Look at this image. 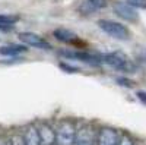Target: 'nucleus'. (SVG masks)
<instances>
[{
    "instance_id": "20",
    "label": "nucleus",
    "mask_w": 146,
    "mask_h": 145,
    "mask_svg": "<svg viewBox=\"0 0 146 145\" xmlns=\"http://www.w3.org/2000/svg\"><path fill=\"white\" fill-rule=\"evenodd\" d=\"M136 95H137V98H139L143 104H146V92H145V91H137Z\"/></svg>"
},
{
    "instance_id": "17",
    "label": "nucleus",
    "mask_w": 146,
    "mask_h": 145,
    "mask_svg": "<svg viewBox=\"0 0 146 145\" xmlns=\"http://www.w3.org/2000/svg\"><path fill=\"white\" fill-rule=\"evenodd\" d=\"M60 69H63L64 72H69V74H78L79 72V67L72 66L69 63H60Z\"/></svg>"
},
{
    "instance_id": "4",
    "label": "nucleus",
    "mask_w": 146,
    "mask_h": 145,
    "mask_svg": "<svg viewBox=\"0 0 146 145\" xmlns=\"http://www.w3.org/2000/svg\"><path fill=\"white\" fill-rule=\"evenodd\" d=\"M19 40L25 44V45H29V47H34V48H41V50H51V44L48 43L47 40H44L41 35L35 34V32H21L19 34Z\"/></svg>"
},
{
    "instance_id": "9",
    "label": "nucleus",
    "mask_w": 146,
    "mask_h": 145,
    "mask_svg": "<svg viewBox=\"0 0 146 145\" xmlns=\"http://www.w3.org/2000/svg\"><path fill=\"white\" fill-rule=\"evenodd\" d=\"M53 35L58 40V41H62L64 44H69V45H78L80 43L79 37L70 29H66V28H57L54 29Z\"/></svg>"
},
{
    "instance_id": "3",
    "label": "nucleus",
    "mask_w": 146,
    "mask_h": 145,
    "mask_svg": "<svg viewBox=\"0 0 146 145\" xmlns=\"http://www.w3.org/2000/svg\"><path fill=\"white\" fill-rule=\"evenodd\" d=\"M98 27L108 34L110 37L117 38V40H129L130 38V31L126 25L111 19H100L98 21Z\"/></svg>"
},
{
    "instance_id": "14",
    "label": "nucleus",
    "mask_w": 146,
    "mask_h": 145,
    "mask_svg": "<svg viewBox=\"0 0 146 145\" xmlns=\"http://www.w3.org/2000/svg\"><path fill=\"white\" fill-rule=\"evenodd\" d=\"M86 2H88V5H89L92 9H95V10L104 9V7H107V5H108L107 0H86Z\"/></svg>"
},
{
    "instance_id": "2",
    "label": "nucleus",
    "mask_w": 146,
    "mask_h": 145,
    "mask_svg": "<svg viewBox=\"0 0 146 145\" xmlns=\"http://www.w3.org/2000/svg\"><path fill=\"white\" fill-rule=\"evenodd\" d=\"M76 135H78V128L75 123L70 120L60 122L56 128V138L57 145H75L76 144Z\"/></svg>"
},
{
    "instance_id": "18",
    "label": "nucleus",
    "mask_w": 146,
    "mask_h": 145,
    "mask_svg": "<svg viewBox=\"0 0 146 145\" xmlns=\"http://www.w3.org/2000/svg\"><path fill=\"white\" fill-rule=\"evenodd\" d=\"M12 145H25V141H23V135H13L12 136Z\"/></svg>"
},
{
    "instance_id": "6",
    "label": "nucleus",
    "mask_w": 146,
    "mask_h": 145,
    "mask_svg": "<svg viewBox=\"0 0 146 145\" xmlns=\"http://www.w3.org/2000/svg\"><path fill=\"white\" fill-rule=\"evenodd\" d=\"M60 56L67 57V59L80 60V62H85L88 65H94V66L102 63V56L92 54V53H88V51H66V50H62L60 51Z\"/></svg>"
},
{
    "instance_id": "15",
    "label": "nucleus",
    "mask_w": 146,
    "mask_h": 145,
    "mask_svg": "<svg viewBox=\"0 0 146 145\" xmlns=\"http://www.w3.org/2000/svg\"><path fill=\"white\" fill-rule=\"evenodd\" d=\"M135 9H146V0H126Z\"/></svg>"
},
{
    "instance_id": "11",
    "label": "nucleus",
    "mask_w": 146,
    "mask_h": 145,
    "mask_svg": "<svg viewBox=\"0 0 146 145\" xmlns=\"http://www.w3.org/2000/svg\"><path fill=\"white\" fill-rule=\"evenodd\" d=\"M23 141H25V145H41L38 128L36 126H28L27 130L23 132Z\"/></svg>"
},
{
    "instance_id": "13",
    "label": "nucleus",
    "mask_w": 146,
    "mask_h": 145,
    "mask_svg": "<svg viewBox=\"0 0 146 145\" xmlns=\"http://www.w3.org/2000/svg\"><path fill=\"white\" fill-rule=\"evenodd\" d=\"M19 21L18 15H0V29L2 31H12L15 28V23Z\"/></svg>"
},
{
    "instance_id": "19",
    "label": "nucleus",
    "mask_w": 146,
    "mask_h": 145,
    "mask_svg": "<svg viewBox=\"0 0 146 145\" xmlns=\"http://www.w3.org/2000/svg\"><path fill=\"white\" fill-rule=\"evenodd\" d=\"M118 145H135V142H133V139L129 135H123V136H120Z\"/></svg>"
},
{
    "instance_id": "1",
    "label": "nucleus",
    "mask_w": 146,
    "mask_h": 145,
    "mask_svg": "<svg viewBox=\"0 0 146 145\" xmlns=\"http://www.w3.org/2000/svg\"><path fill=\"white\" fill-rule=\"evenodd\" d=\"M102 63H107L108 66H111L120 72H124V74H135L137 69L135 62L121 51H113V53L102 54Z\"/></svg>"
},
{
    "instance_id": "7",
    "label": "nucleus",
    "mask_w": 146,
    "mask_h": 145,
    "mask_svg": "<svg viewBox=\"0 0 146 145\" xmlns=\"http://www.w3.org/2000/svg\"><path fill=\"white\" fill-rule=\"evenodd\" d=\"M120 136L113 128H102L96 136V145H118Z\"/></svg>"
},
{
    "instance_id": "16",
    "label": "nucleus",
    "mask_w": 146,
    "mask_h": 145,
    "mask_svg": "<svg viewBox=\"0 0 146 145\" xmlns=\"http://www.w3.org/2000/svg\"><path fill=\"white\" fill-rule=\"evenodd\" d=\"M117 84L121 87H126V88H133L135 87V82L131 79H127V78H117Z\"/></svg>"
},
{
    "instance_id": "12",
    "label": "nucleus",
    "mask_w": 146,
    "mask_h": 145,
    "mask_svg": "<svg viewBox=\"0 0 146 145\" xmlns=\"http://www.w3.org/2000/svg\"><path fill=\"white\" fill-rule=\"evenodd\" d=\"M28 50L27 45L22 44H7L0 47V54L2 56H18L21 53H25Z\"/></svg>"
},
{
    "instance_id": "10",
    "label": "nucleus",
    "mask_w": 146,
    "mask_h": 145,
    "mask_svg": "<svg viewBox=\"0 0 146 145\" xmlns=\"http://www.w3.org/2000/svg\"><path fill=\"white\" fill-rule=\"evenodd\" d=\"M75 145H95V135L94 130L89 126H83L78 129L76 135V144Z\"/></svg>"
},
{
    "instance_id": "5",
    "label": "nucleus",
    "mask_w": 146,
    "mask_h": 145,
    "mask_svg": "<svg viewBox=\"0 0 146 145\" xmlns=\"http://www.w3.org/2000/svg\"><path fill=\"white\" fill-rule=\"evenodd\" d=\"M113 9H114V13L118 18L124 19L126 22H137L139 21L137 10L133 6H130L127 2H115Z\"/></svg>"
},
{
    "instance_id": "8",
    "label": "nucleus",
    "mask_w": 146,
    "mask_h": 145,
    "mask_svg": "<svg viewBox=\"0 0 146 145\" xmlns=\"http://www.w3.org/2000/svg\"><path fill=\"white\" fill-rule=\"evenodd\" d=\"M38 134L41 139V145H57V138H56V129L48 125V123H41L38 126Z\"/></svg>"
}]
</instances>
